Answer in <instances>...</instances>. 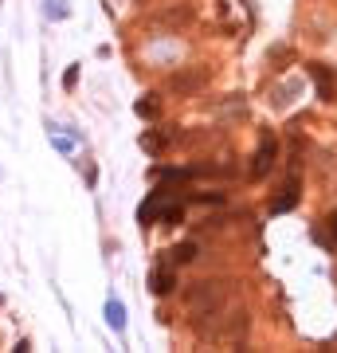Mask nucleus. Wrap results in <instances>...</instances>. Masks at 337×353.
<instances>
[{
	"label": "nucleus",
	"instance_id": "39448f33",
	"mask_svg": "<svg viewBox=\"0 0 337 353\" xmlns=\"http://www.w3.org/2000/svg\"><path fill=\"white\" fill-rule=\"evenodd\" d=\"M150 283H153V290H157V294H169V290L176 287V275H173V271H169V267H157V271H153V279H150Z\"/></svg>",
	"mask_w": 337,
	"mask_h": 353
},
{
	"label": "nucleus",
	"instance_id": "423d86ee",
	"mask_svg": "<svg viewBox=\"0 0 337 353\" xmlns=\"http://www.w3.org/2000/svg\"><path fill=\"white\" fill-rule=\"evenodd\" d=\"M106 322H110L114 330H122V326H125V306L110 299V303H106Z\"/></svg>",
	"mask_w": 337,
	"mask_h": 353
},
{
	"label": "nucleus",
	"instance_id": "6e6552de",
	"mask_svg": "<svg viewBox=\"0 0 337 353\" xmlns=\"http://www.w3.org/2000/svg\"><path fill=\"white\" fill-rule=\"evenodd\" d=\"M48 12L59 20V16H67V4H63V0H55V4H48Z\"/></svg>",
	"mask_w": 337,
	"mask_h": 353
},
{
	"label": "nucleus",
	"instance_id": "1a4fd4ad",
	"mask_svg": "<svg viewBox=\"0 0 337 353\" xmlns=\"http://www.w3.org/2000/svg\"><path fill=\"white\" fill-rule=\"evenodd\" d=\"M153 110H157V106H153L150 99H141V102H138V114H153Z\"/></svg>",
	"mask_w": 337,
	"mask_h": 353
},
{
	"label": "nucleus",
	"instance_id": "f257e3e1",
	"mask_svg": "<svg viewBox=\"0 0 337 353\" xmlns=\"http://www.w3.org/2000/svg\"><path fill=\"white\" fill-rule=\"evenodd\" d=\"M173 208V201H169V189H157L150 196V201L138 208V216H141V224H153V220H165V212Z\"/></svg>",
	"mask_w": 337,
	"mask_h": 353
},
{
	"label": "nucleus",
	"instance_id": "9d476101",
	"mask_svg": "<svg viewBox=\"0 0 337 353\" xmlns=\"http://www.w3.org/2000/svg\"><path fill=\"white\" fill-rule=\"evenodd\" d=\"M329 232H334V243H337V212L329 216Z\"/></svg>",
	"mask_w": 337,
	"mask_h": 353
},
{
	"label": "nucleus",
	"instance_id": "20e7f679",
	"mask_svg": "<svg viewBox=\"0 0 337 353\" xmlns=\"http://www.w3.org/2000/svg\"><path fill=\"white\" fill-rule=\"evenodd\" d=\"M271 157H275V141L267 138L259 145V153H255V165H251V176H263L267 173V165H271Z\"/></svg>",
	"mask_w": 337,
	"mask_h": 353
},
{
	"label": "nucleus",
	"instance_id": "0eeeda50",
	"mask_svg": "<svg viewBox=\"0 0 337 353\" xmlns=\"http://www.w3.org/2000/svg\"><path fill=\"white\" fill-rule=\"evenodd\" d=\"M169 259H173V263H192V259H196V243H181V248H173Z\"/></svg>",
	"mask_w": 337,
	"mask_h": 353
},
{
	"label": "nucleus",
	"instance_id": "f03ea898",
	"mask_svg": "<svg viewBox=\"0 0 337 353\" xmlns=\"http://www.w3.org/2000/svg\"><path fill=\"white\" fill-rule=\"evenodd\" d=\"M298 196H302V192H298V181H287V189H283V192L275 196V201H271V212H275V216L290 212V208L298 204Z\"/></svg>",
	"mask_w": 337,
	"mask_h": 353
},
{
	"label": "nucleus",
	"instance_id": "7ed1b4c3",
	"mask_svg": "<svg viewBox=\"0 0 337 353\" xmlns=\"http://www.w3.org/2000/svg\"><path fill=\"white\" fill-rule=\"evenodd\" d=\"M310 75H314V83H318V94H322L325 102H334V79H329V71H325L322 63H310Z\"/></svg>",
	"mask_w": 337,
	"mask_h": 353
}]
</instances>
